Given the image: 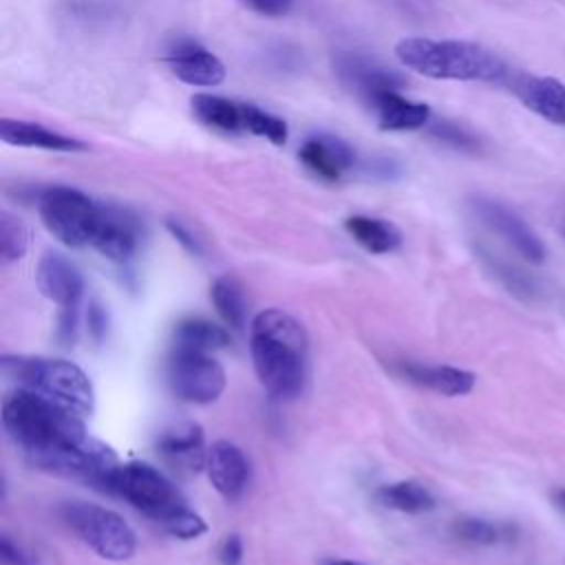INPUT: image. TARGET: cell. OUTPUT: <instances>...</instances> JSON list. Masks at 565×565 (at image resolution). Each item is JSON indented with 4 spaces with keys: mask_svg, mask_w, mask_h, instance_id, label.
<instances>
[{
    "mask_svg": "<svg viewBox=\"0 0 565 565\" xmlns=\"http://www.w3.org/2000/svg\"><path fill=\"white\" fill-rule=\"evenodd\" d=\"M470 207L475 216L492 230L497 236H501L508 245H512L525 260L530 263H543L545 260V245L543 241L532 232V227L508 205L488 199V196H472Z\"/></svg>",
    "mask_w": 565,
    "mask_h": 565,
    "instance_id": "9",
    "label": "cell"
},
{
    "mask_svg": "<svg viewBox=\"0 0 565 565\" xmlns=\"http://www.w3.org/2000/svg\"><path fill=\"white\" fill-rule=\"evenodd\" d=\"M29 241H31V234H29L26 223L20 216H15L13 212L2 210L0 212V254H2V260L4 263L20 260L29 249Z\"/></svg>",
    "mask_w": 565,
    "mask_h": 565,
    "instance_id": "27",
    "label": "cell"
},
{
    "mask_svg": "<svg viewBox=\"0 0 565 565\" xmlns=\"http://www.w3.org/2000/svg\"><path fill=\"white\" fill-rule=\"evenodd\" d=\"M106 490L128 501L177 539H196L207 530L205 521L188 508L181 490L150 463H117L106 481Z\"/></svg>",
    "mask_w": 565,
    "mask_h": 565,
    "instance_id": "3",
    "label": "cell"
},
{
    "mask_svg": "<svg viewBox=\"0 0 565 565\" xmlns=\"http://www.w3.org/2000/svg\"><path fill=\"white\" fill-rule=\"evenodd\" d=\"M2 426L35 468L106 490L117 457L86 433L77 413L35 391L18 388L2 399Z\"/></svg>",
    "mask_w": 565,
    "mask_h": 565,
    "instance_id": "1",
    "label": "cell"
},
{
    "mask_svg": "<svg viewBox=\"0 0 565 565\" xmlns=\"http://www.w3.org/2000/svg\"><path fill=\"white\" fill-rule=\"evenodd\" d=\"M218 561L221 565H241L243 561V541L238 534H230L223 539L218 547Z\"/></svg>",
    "mask_w": 565,
    "mask_h": 565,
    "instance_id": "34",
    "label": "cell"
},
{
    "mask_svg": "<svg viewBox=\"0 0 565 565\" xmlns=\"http://www.w3.org/2000/svg\"><path fill=\"white\" fill-rule=\"evenodd\" d=\"M230 344V333L212 320L185 318L174 327V347L192 351H218Z\"/></svg>",
    "mask_w": 565,
    "mask_h": 565,
    "instance_id": "23",
    "label": "cell"
},
{
    "mask_svg": "<svg viewBox=\"0 0 565 565\" xmlns=\"http://www.w3.org/2000/svg\"><path fill=\"white\" fill-rule=\"evenodd\" d=\"M38 210L42 223L60 243L86 247L95 238L102 201L71 185H51L40 192Z\"/></svg>",
    "mask_w": 565,
    "mask_h": 565,
    "instance_id": "6",
    "label": "cell"
},
{
    "mask_svg": "<svg viewBox=\"0 0 565 565\" xmlns=\"http://www.w3.org/2000/svg\"><path fill=\"white\" fill-rule=\"evenodd\" d=\"M249 351L260 384L274 397L289 399L307 382L309 340L302 324L282 309H265L249 324Z\"/></svg>",
    "mask_w": 565,
    "mask_h": 565,
    "instance_id": "2",
    "label": "cell"
},
{
    "mask_svg": "<svg viewBox=\"0 0 565 565\" xmlns=\"http://www.w3.org/2000/svg\"><path fill=\"white\" fill-rule=\"evenodd\" d=\"M371 106L377 117V128L386 132H411L428 126L430 121V106L408 99L399 90L377 95Z\"/></svg>",
    "mask_w": 565,
    "mask_h": 565,
    "instance_id": "20",
    "label": "cell"
},
{
    "mask_svg": "<svg viewBox=\"0 0 565 565\" xmlns=\"http://www.w3.org/2000/svg\"><path fill=\"white\" fill-rule=\"evenodd\" d=\"M375 497H377V501L384 508H391V510H397V512H406V514L430 512L437 505L433 492L426 486L417 483V481L386 483V486L377 488Z\"/></svg>",
    "mask_w": 565,
    "mask_h": 565,
    "instance_id": "24",
    "label": "cell"
},
{
    "mask_svg": "<svg viewBox=\"0 0 565 565\" xmlns=\"http://www.w3.org/2000/svg\"><path fill=\"white\" fill-rule=\"evenodd\" d=\"M168 382L172 393L190 404H212L225 391L223 366L205 351L172 349L168 362Z\"/></svg>",
    "mask_w": 565,
    "mask_h": 565,
    "instance_id": "8",
    "label": "cell"
},
{
    "mask_svg": "<svg viewBox=\"0 0 565 565\" xmlns=\"http://www.w3.org/2000/svg\"><path fill=\"white\" fill-rule=\"evenodd\" d=\"M163 62L172 75L188 86L214 88L223 84L227 75L225 64L192 38H174L163 53Z\"/></svg>",
    "mask_w": 565,
    "mask_h": 565,
    "instance_id": "10",
    "label": "cell"
},
{
    "mask_svg": "<svg viewBox=\"0 0 565 565\" xmlns=\"http://www.w3.org/2000/svg\"><path fill=\"white\" fill-rule=\"evenodd\" d=\"M300 163L322 181H340L358 166L355 148L342 137L318 132L309 135L298 148Z\"/></svg>",
    "mask_w": 565,
    "mask_h": 565,
    "instance_id": "13",
    "label": "cell"
},
{
    "mask_svg": "<svg viewBox=\"0 0 565 565\" xmlns=\"http://www.w3.org/2000/svg\"><path fill=\"white\" fill-rule=\"evenodd\" d=\"M512 93L539 117L565 126V84L556 77L519 73L510 79Z\"/></svg>",
    "mask_w": 565,
    "mask_h": 565,
    "instance_id": "16",
    "label": "cell"
},
{
    "mask_svg": "<svg viewBox=\"0 0 565 565\" xmlns=\"http://www.w3.org/2000/svg\"><path fill=\"white\" fill-rule=\"evenodd\" d=\"M0 561L2 565H40L35 554H31L24 545L15 543L7 534H2L0 539Z\"/></svg>",
    "mask_w": 565,
    "mask_h": 565,
    "instance_id": "30",
    "label": "cell"
},
{
    "mask_svg": "<svg viewBox=\"0 0 565 565\" xmlns=\"http://www.w3.org/2000/svg\"><path fill=\"white\" fill-rule=\"evenodd\" d=\"M450 532L455 539L468 545H494L501 539H505L503 525L481 516H459L452 521Z\"/></svg>",
    "mask_w": 565,
    "mask_h": 565,
    "instance_id": "28",
    "label": "cell"
},
{
    "mask_svg": "<svg viewBox=\"0 0 565 565\" xmlns=\"http://www.w3.org/2000/svg\"><path fill=\"white\" fill-rule=\"evenodd\" d=\"M430 135L439 141H444L446 146H452L457 150H463V152H475L479 148L477 139L459 124L455 121H437L430 126Z\"/></svg>",
    "mask_w": 565,
    "mask_h": 565,
    "instance_id": "29",
    "label": "cell"
},
{
    "mask_svg": "<svg viewBox=\"0 0 565 565\" xmlns=\"http://www.w3.org/2000/svg\"><path fill=\"white\" fill-rule=\"evenodd\" d=\"M333 71L347 88H351L355 95H360L369 104L377 95L388 90H399L406 84V79L397 71L386 68L364 55L349 53V51H340L333 57Z\"/></svg>",
    "mask_w": 565,
    "mask_h": 565,
    "instance_id": "11",
    "label": "cell"
},
{
    "mask_svg": "<svg viewBox=\"0 0 565 565\" xmlns=\"http://www.w3.org/2000/svg\"><path fill=\"white\" fill-rule=\"evenodd\" d=\"M344 230L360 247L371 254H388L402 245L399 227L386 218L353 214L344 218Z\"/></svg>",
    "mask_w": 565,
    "mask_h": 565,
    "instance_id": "22",
    "label": "cell"
},
{
    "mask_svg": "<svg viewBox=\"0 0 565 565\" xmlns=\"http://www.w3.org/2000/svg\"><path fill=\"white\" fill-rule=\"evenodd\" d=\"M397 373L408 380L411 384H417L422 388L435 391L439 395L457 397V395H468L475 388L477 375L457 366H446V364H422V362H399Z\"/></svg>",
    "mask_w": 565,
    "mask_h": 565,
    "instance_id": "19",
    "label": "cell"
},
{
    "mask_svg": "<svg viewBox=\"0 0 565 565\" xmlns=\"http://www.w3.org/2000/svg\"><path fill=\"white\" fill-rule=\"evenodd\" d=\"M141 243V223L139 218L119 205L102 203L99 223L90 247L113 263H126L135 256Z\"/></svg>",
    "mask_w": 565,
    "mask_h": 565,
    "instance_id": "12",
    "label": "cell"
},
{
    "mask_svg": "<svg viewBox=\"0 0 565 565\" xmlns=\"http://www.w3.org/2000/svg\"><path fill=\"white\" fill-rule=\"evenodd\" d=\"M563 232H565V221H563Z\"/></svg>",
    "mask_w": 565,
    "mask_h": 565,
    "instance_id": "37",
    "label": "cell"
},
{
    "mask_svg": "<svg viewBox=\"0 0 565 565\" xmlns=\"http://www.w3.org/2000/svg\"><path fill=\"white\" fill-rule=\"evenodd\" d=\"M249 11L265 15V18H280L287 15L294 0H241Z\"/></svg>",
    "mask_w": 565,
    "mask_h": 565,
    "instance_id": "31",
    "label": "cell"
},
{
    "mask_svg": "<svg viewBox=\"0 0 565 565\" xmlns=\"http://www.w3.org/2000/svg\"><path fill=\"white\" fill-rule=\"evenodd\" d=\"M157 448L177 470L196 472L205 466L207 450H203V430L199 424H181L163 430L157 439Z\"/></svg>",
    "mask_w": 565,
    "mask_h": 565,
    "instance_id": "21",
    "label": "cell"
},
{
    "mask_svg": "<svg viewBox=\"0 0 565 565\" xmlns=\"http://www.w3.org/2000/svg\"><path fill=\"white\" fill-rule=\"evenodd\" d=\"M86 320H88V331H90L93 340L102 342L104 335H106V329H108V316H106V309L102 307L99 300H90L88 302Z\"/></svg>",
    "mask_w": 565,
    "mask_h": 565,
    "instance_id": "32",
    "label": "cell"
},
{
    "mask_svg": "<svg viewBox=\"0 0 565 565\" xmlns=\"http://www.w3.org/2000/svg\"><path fill=\"white\" fill-rule=\"evenodd\" d=\"M0 139L7 146L18 148H38L49 152H84L86 143L82 139L68 137L64 132L51 130L42 124L26 121V119H9L0 121Z\"/></svg>",
    "mask_w": 565,
    "mask_h": 565,
    "instance_id": "18",
    "label": "cell"
},
{
    "mask_svg": "<svg viewBox=\"0 0 565 565\" xmlns=\"http://www.w3.org/2000/svg\"><path fill=\"white\" fill-rule=\"evenodd\" d=\"M62 516L66 525L106 561H128L137 550L132 527L115 510L86 501H68L62 505Z\"/></svg>",
    "mask_w": 565,
    "mask_h": 565,
    "instance_id": "7",
    "label": "cell"
},
{
    "mask_svg": "<svg viewBox=\"0 0 565 565\" xmlns=\"http://www.w3.org/2000/svg\"><path fill=\"white\" fill-rule=\"evenodd\" d=\"M0 366L2 373L22 388L35 391L66 411L77 415H88L93 411V384L88 375L68 360L2 355Z\"/></svg>",
    "mask_w": 565,
    "mask_h": 565,
    "instance_id": "5",
    "label": "cell"
},
{
    "mask_svg": "<svg viewBox=\"0 0 565 565\" xmlns=\"http://www.w3.org/2000/svg\"><path fill=\"white\" fill-rule=\"evenodd\" d=\"M210 298H212L216 313L223 318V322L227 327H232V329L245 327L247 302H245L243 285L234 276H230V274L218 276L210 287Z\"/></svg>",
    "mask_w": 565,
    "mask_h": 565,
    "instance_id": "25",
    "label": "cell"
},
{
    "mask_svg": "<svg viewBox=\"0 0 565 565\" xmlns=\"http://www.w3.org/2000/svg\"><path fill=\"white\" fill-rule=\"evenodd\" d=\"M192 115L207 128L225 135H249L254 104L230 99L214 93H194Z\"/></svg>",
    "mask_w": 565,
    "mask_h": 565,
    "instance_id": "17",
    "label": "cell"
},
{
    "mask_svg": "<svg viewBox=\"0 0 565 565\" xmlns=\"http://www.w3.org/2000/svg\"><path fill=\"white\" fill-rule=\"evenodd\" d=\"M486 267L490 269V274L516 298L521 300H536L541 294V285L536 282V278L523 269H519L516 265L501 260L499 256L490 254V252H479Z\"/></svg>",
    "mask_w": 565,
    "mask_h": 565,
    "instance_id": "26",
    "label": "cell"
},
{
    "mask_svg": "<svg viewBox=\"0 0 565 565\" xmlns=\"http://www.w3.org/2000/svg\"><path fill=\"white\" fill-rule=\"evenodd\" d=\"M402 66L430 77L457 82H503L508 64L490 49L466 40L404 38L395 44Z\"/></svg>",
    "mask_w": 565,
    "mask_h": 565,
    "instance_id": "4",
    "label": "cell"
},
{
    "mask_svg": "<svg viewBox=\"0 0 565 565\" xmlns=\"http://www.w3.org/2000/svg\"><path fill=\"white\" fill-rule=\"evenodd\" d=\"M205 472L210 483L214 486V490L227 499V501H236L243 497L247 483H249V461L245 457V452L225 439L214 441L207 448V457H205Z\"/></svg>",
    "mask_w": 565,
    "mask_h": 565,
    "instance_id": "15",
    "label": "cell"
},
{
    "mask_svg": "<svg viewBox=\"0 0 565 565\" xmlns=\"http://www.w3.org/2000/svg\"><path fill=\"white\" fill-rule=\"evenodd\" d=\"M35 282L42 296L60 305L62 311H77L84 294V278L66 256L46 252L38 263Z\"/></svg>",
    "mask_w": 565,
    "mask_h": 565,
    "instance_id": "14",
    "label": "cell"
},
{
    "mask_svg": "<svg viewBox=\"0 0 565 565\" xmlns=\"http://www.w3.org/2000/svg\"><path fill=\"white\" fill-rule=\"evenodd\" d=\"M320 565H364L358 561H349V558H322Z\"/></svg>",
    "mask_w": 565,
    "mask_h": 565,
    "instance_id": "35",
    "label": "cell"
},
{
    "mask_svg": "<svg viewBox=\"0 0 565 565\" xmlns=\"http://www.w3.org/2000/svg\"><path fill=\"white\" fill-rule=\"evenodd\" d=\"M556 499H558V503L565 508V490H556Z\"/></svg>",
    "mask_w": 565,
    "mask_h": 565,
    "instance_id": "36",
    "label": "cell"
},
{
    "mask_svg": "<svg viewBox=\"0 0 565 565\" xmlns=\"http://www.w3.org/2000/svg\"><path fill=\"white\" fill-rule=\"evenodd\" d=\"M166 227H168V232H170L190 254H194V256L201 254V243H199V238H196L181 221L168 218V221H166Z\"/></svg>",
    "mask_w": 565,
    "mask_h": 565,
    "instance_id": "33",
    "label": "cell"
}]
</instances>
